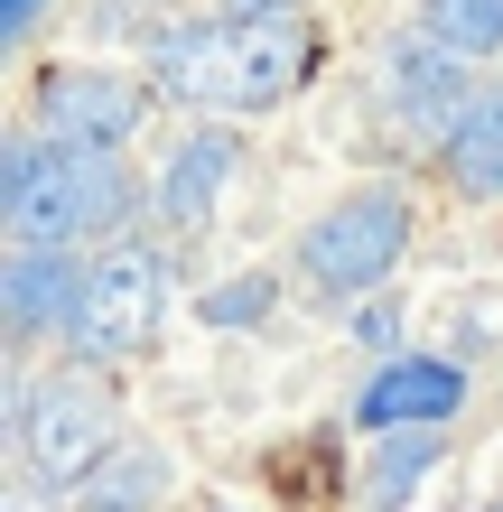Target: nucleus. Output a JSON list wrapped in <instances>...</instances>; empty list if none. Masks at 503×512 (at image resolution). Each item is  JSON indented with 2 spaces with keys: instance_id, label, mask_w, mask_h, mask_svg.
I'll use <instances>...</instances> for the list:
<instances>
[{
  "instance_id": "obj_1",
  "label": "nucleus",
  "mask_w": 503,
  "mask_h": 512,
  "mask_svg": "<svg viewBox=\"0 0 503 512\" xmlns=\"http://www.w3.org/2000/svg\"><path fill=\"white\" fill-rule=\"evenodd\" d=\"M308 66H317V28L299 10L205 19L150 47V94L196 103V112H271L308 84Z\"/></svg>"
},
{
  "instance_id": "obj_2",
  "label": "nucleus",
  "mask_w": 503,
  "mask_h": 512,
  "mask_svg": "<svg viewBox=\"0 0 503 512\" xmlns=\"http://www.w3.org/2000/svg\"><path fill=\"white\" fill-rule=\"evenodd\" d=\"M131 168L122 149H56L47 131H19L0 159V224L19 252H75L94 233H122Z\"/></svg>"
},
{
  "instance_id": "obj_3",
  "label": "nucleus",
  "mask_w": 503,
  "mask_h": 512,
  "mask_svg": "<svg viewBox=\"0 0 503 512\" xmlns=\"http://www.w3.org/2000/svg\"><path fill=\"white\" fill-rule=\"evenodd\" d=\"M168 289H177L168 252L112 243L103 261H84V298L66 317V354L75 364H131V354H150L159 317H168Z\"/></svg>"
},
{
  "instance_id": "obj_4",
  "label": "nucleus",
  "mask_w": 503,
  "mask_h": 512,
  "mask_svg": "<svg viewBox=\"0 0 503 512\" xmlns=\"http://www.w3.org/2000/svg\"><path fill=\"white\" fill-rule=\"evenodd\" d=\"M410 252V196L401 187H354L299 233V280L317 298H364L392 280V261Z\"/></svg>"
},
{
  "instance_id": "obj_5",
  "label": "nucleus",
  "mask_w": 503,
  "mask_h": 512,
  "mask_svg": "<svg viewBox=\"0 0 503 512\" xmlns=\"http://www.w3.org/2000/svg\"><path fill=\"white\" fill-rule=\"evenodd\" d=\"M112 391L84 382V373H47L19 391V475L47 494H75L84 475L112 457Z\"/></svg>"
},
{
  "instance_id": "obj_6",
  "label": "nucleus",
  "mask_w": 503,
  "mask_h": 512,
  "mask_svg": "<svg viewBox=\"0 0 503 512\" xmlns=\"http://www.w3.org/2000/svg\"><path fill=\"white\" fill-rule=\"evenodd\" d=\"M140 112H150V94L112 66H47L38 75V131L56 149H122L140 131Z\"/></svg>"
},
{
  "instance_id": "obj_7",
  "label": "nucleus",
  "mask_w": 503,
  "mask_h": 512,
  "mask_svg": "<svg viewBox=\"0 0 503 512\" xmlns=\"http://www.w3.org/2000/svg\"><path fill=\"white\" fill-rule=\"evenodd\" d=\"M457 410H466V373L448 364V354H382V364L364 373V391H354V429H373V438L448 429Z\"/></svg>"
},
{
  "instance_id": "obj_8",
  "label": "nucleus",
  "mask_w": 503,
  "mask_h": 512,
  "mask_svg": "<svg viewBox=\"0 0 503 512\" xmlns=\"http://www.w3.org/2000/svg\"><path fill=\"white\" fill-rule=\"evenodd\" d=\"M382 94H392V112H401L420 140H438V149H448V140H457V122L485 103L476 84H466V56H457V47H438L429 28L392 47V66H382Z\"/></svg>"
},
{
  "instance_id": "obj_9",
  "label": "nucleus",
  "mask_w": 503,
  "mask_h": 512,
  "mask_svg": "<svg viewBox=\"0 0 503 512\" xmlns=\"http://www.w3.org/2000/svg\"><path fill=\"white\" fill-rule=\"evenodd\" d=\"M75 298H84V261L75 252H10L0 261V326L10 336H66V317H75Z\"/></svg>"
},
{
  "instance_id": "obj_10",
  "label": "nucleus",
  "mask_w": 503,
  "mask_h": 512,
  "mask_svg": "<svg viewBox=\"0 0 503 512\" xmlns=\"http://www.w3.org/2000/svg\"><path fill=\"white\" fill-rule=\"evenodd\" d=\"M224 177H233V140H224V131H196V140L159 168V196H150L159 224H168V233H205V224H215V205H224Z\"/></svg>"
},
{
  "instance_id": "obj_11",
  "label": "nucleus",
  "mask_w": 503,
  "mask_h": 512,
  "mask_svg": "<svg viewBox=\"0 0 503 512\" xmlns=\"http://www.w3.org/2000/svg\"><path fill=\"white\" fill-rule=\"evenodd\" d=\"M168 485H177L168 447H159V438H122V447H112V457L66 494V512H150Z\"/></svg>"
},
{
  "instance_id": "obj_12",
  "label": "nucleus",
  "mask_w": 503,
  "mask_h": 512,
  "mask_svg": "<svg viewBox=\"0 0 503 512\" xmlns=\"http://www.w3.org/2000/svg\"><path fill=\"white\" fill-rule=\"evenodd\" d=\"M438 159H448V187H457V196L494 205V196H503V94H485L476 112H466L457 140L438 149Z\"/></svg>"
},
{
  "instance_id": "obj_13",
  "label": "nucleus",
  "mask_w": 503,
  "mask_h": 512,
  "mask_svg": "<svg viewBox=\"0 0 503 512\" xmlns=\"http://www.w3.org/2000/svg\"><path fill=\"white\" fill-rule=\"evenodd\" d=\"M438 447H448V438H429V429H392V438H373L364 503H373V512H401V503H410V485L438 466Z\"/></svg>"
},
{
  "instance_id": "obj_14",
  "label": "nucleus",
  "mask_w": 503,
  "mask_h": 512,
  "mask_svg": "<svg viewBox=\"0 0 503 512\" xmlns=\"http://www.w3.org/2000/svg\"><path fill=\"white\" fill-rule=\"evenodd\" d=\"M420 28L457 56H494L503 47V0H420Z\"/></svg>"
},
{
  "instance_id": "obj_15",
  "label": "nucleus",
  "mask_w": 503,
  "mask_h": 512,
  "mask_svg": "<svg viewBox=\"0 0 503 512\" xmlns=\"http://www.w3.org/2000/svg\"><path fill=\"white\" fill-rule=\"evenodd\" d=\"M271 308H280V280H271V270H243V280L205 289V326H261Z\"/></svg>"
},
{
  "instance_id": "obj_16",
  "label": "nucleus",
  "mask_w": 503,
  "mask_h": 512,
  "mask_svg": "<svg viewBox=\"0 0 503 512\" xmlns=\"http://www.w3.org/2000/svg\"><path fill=\"white\" fill-rule=\"evenodd\" d=\"M47 0H0V47H28V28H38Z\"/></svg>"
},
{
  "instance_id": "obj_17",
  "label": "nucleus",
  "mask_w": 503,
  "mask_h": 512,
  "mask_svg": "<svg viewBox=\"0 0 503 512\" xmlns=\"http://www.w3.org/2000/svg\"><path fill=\"white\" fill-rule=\"evenodd\" d=\"M354 336H364V345H392V298H373V308L354 317Z\"/></svg>"
},
{
  "instance_id": "obj_18",
  "label": "nucleus",
  "mask_w": 503,
  "mask_h": 512,
  "mask_svg": "<svg viewBox=\"0 0 503 512\" xmlns=\"http://www.w3.org/2000/svg\"><path fill=\"white\" fill-rule=\"evenodd\" d=\"M261 10H289V0H224L215 19H261Z\"/></svg>"
},
{
  "instance_id": "obj_19",
  "label": "nucleus",
  "mask_w": 503,
  "mask_h": 512,
  "mask_svg": "<svg viewBox=\"0 0 503 512\" xmlns=\"http://www.w3.org/2000/svg\"><path fill=\"white\" fill-rule=\"evenodd\" d=\"M10 512H38V503H10Z\"/></svg>"
},
{
  "instance_id": "obj_20",
  "label": "nucleus",
  "mask_w": 503,
  "mask_h": 512,
  "mask_svg": "<svg viewBox=\"0 0 503 512\" xmlns=\"http://www.w3.org/2000/svg\"><path fill=\"white\" fill-rule=\"evenodd\" d=\"M494 512H503V503H494Z\"/></svg>"
}]
</instances>
